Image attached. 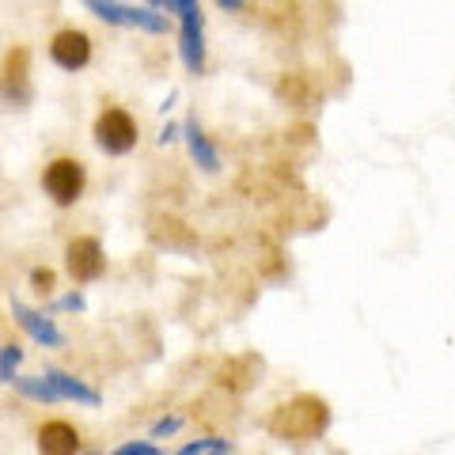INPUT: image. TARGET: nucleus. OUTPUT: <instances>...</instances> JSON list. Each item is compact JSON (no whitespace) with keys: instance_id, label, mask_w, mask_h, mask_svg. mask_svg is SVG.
<instances>
[{"instance_id":"obj_19","label":"nucleus","mask_w":455,"mask_h":455,"mask_svg":"<svg viewBox=\"0 0 455 455\" xmlns=\"http://www.w3.org/2000/svg\"><path fill=\"white\" fill-rule=\"evenodd\" d=\"M61 307H68V311H80V307H84V296H65Z\"/></svg>"},{"instance_id":"obj_6","label":"nucleus","mask_w":455,"mask_h":455,"mask_svg":"<svg viewBox=\"0 0 455 455\" xmlns=\"http://www.w3.org/2000/svg\"><path fill=\"white\" fill-rule=\"evenodd\" d=\"M65 266H68V277L80 281V284L99 281V277H103V269H107V259H103L99 239H92V235L73 239L68 251H65Z\"/></svg>"},{"instance_id":"obj_12","label":"nucleus","mask_w":455,"mask_h":455,"mask_svg":"<svg viewBox=\"0 0 455 455\" xmlns=\"http://www.w3.org/2000/svg\"><path fill=\"white\" fill-rule=\"evenodd\" d=\"M182 137H187V148L194 156V164L202 171H209V175H217V171H220V156H217V148L209 145V137L202 133V125L187 122V125H182Z\"/></svg>"},{"instance_id":"obj_4","label":"nucleus","mask_w":455,"mask_h":455,"mask_svg":"<svg viewBox=\"0 0 455 455\" xmlns=\"http://www.w3.org/2000/svg\"><path fill=\"white\" fill-rule=\"evenodd\" d=\"M42 187H46V194L53 197V205H76L84 187H88V171H84L80 160H68V156H61V160L46 164V175H42Z\"/></svg>"},{"instance_id":"obj_21","label":"nucleus","mask_w":455,"mask_h":455,"mask_svg":"<svg viewBox=\"0 0 455 455\" xmlns=\"http://www.w3.org/2000/svg\"><path fill=\"white\" fill-rule=\"evenodd\" d=\"M175 133H179V130H175V125H167V130L160 133V140H164V145H167V140H175Z\"/></svg>"},{"instance_id":"obj_2","label":"nucleus","mask_w":455,"mask_h":455,"mask_svg":"<svg viewBox=\"0 0 455 455\" xmlns=\"http://www.w3.org/2000/svg\"><path fill=\"white\" fill-rule=\"evenodd\" d=\"M179 50H182V65L197 76L205 68V16L197 0H182L179 4Z\"/></svg>"},{"instance_id":"obj_7","label":"nucleus","mask_w":455,"mask_h":455,"mask_svg":"<svg viewBox=\"0 0 455 455\" xmlns=\"http://www.w3.org/2000/svg\"><path fill=\"white\" fill-rule=\"evenodd\" d=\"M50 57L65 68V73H80V68L92 61V38L84 31H76V27L57 31L53 42H50Z\"/></svg>"},{"instance_id":"obj_1","label":"nucleus","mask_w":455,"mask_h":455,"mask_svg":"<svg viewBox=\"0 0 455 455\" xmlns=\"http://www.w3.org/2000/svg\"><path fill=\"white\" fill-rule=\"evenodd\" d=\"M326 425H331V406L319 395H296L274 410L269 433L277 440H315Z\"/></svg>"},{"instance_id":"obj_9","label":"nucleus","mask_w":455,"mask_h":455,"mask_svg":"<svg viewBox=\"0 0 455 455\" xmlns=\"http://www.w3.org/2000/svg\"><path fill=\"white\" fill-rule=\"evenodd\" d=\"M27 99V50H12L0 76V103H23Z\"/></svg>"},{"instance_id":"obj_5","label":"nucleus","mask_w":455,"mask_h":455,"mask_svg":"<svg viewBox=\"0 0 455 455\" xmlns=\"http://www.w3.org/2000/svg\"><path fill=\"white\" fill-rule=\"evenodd\" d=\"M84 8L114 27H140V31H148V35L167 31V16H160V12H152V8H130V4H118V0H84Z\"/></svg>"},{"instance_id":"obj_18","label":"nucleus","mask_w":455,"mask_h":455,"mask_svg":"<svg viewBox=\"0 0 455 455\" xmlns=\"http://www.w3.org/2000/svg\"><path fill=\"white\" fill-rule=\"evenodd\" d=\"M179 425H182V418H164V421H156L152 425V436L160 440V436H171V433H179Z\"/></svg>"},{"instance_id":"obj_20","label":"nucleus","mask_w":455,"mask_h":455,"mask_svg":"<svg viewBox=\"0 0 455 455\" xmlns=\"http://www.w3.org/2000/svg\"><path fill=\"white\" fill-rule=\"evenodd\" d=\"M217 4H220L224 12H239V8H243V0H217Z\"/></svg>"},{"instance_id":"obj_16","label":"nucleus","mask_w":455,"mask_h":455,"mask_svg":"<svg viewBox=\"0 0 455 455\" xmlns=\"http://www.w3.org/2000/svg\"><path fill=\"white\" fill-rule=\"evenodd\" d=\"M110 455H160V448H156L152 440H140V444H122L118 451H110Z\"/></svg>"},{"instance_id":"obj_15","label":"nucleus","mask_w":455,"mask_h":455,"mask_svg":"<svg viewBox=\"0 0 455 455\" xmlns=\"http://www.w3.org/2000/svg\"><path fill=\"white\" fill-rule=\"evenodd\" d=\"M20 361H23V349H20V346H4V349H0V383H12V379H16Z\"/></svg>"},{"instance_id":"obj_14","label":"nucleus","mask_w":455,"mask_h":455,"mask_svg":"<svg viewBox=\"0 0 455 455\" xmlns=\"http://www.w3.org/2000/svg\"><path fill=\"white\" fill-rule=\"evenodd\" d=\"M228 451H232V444H228V440L209 436V440H190V444L179 448L175 455H228Z\"/></svg>"},{"instance_id":"obj_3","label":"nucleus","mask_w":455,"mask_h":455,"mask_svg":"<svg viewBox=\"0 0 455 455\" xmlns=\"http://www.w3.org/2000/svg\"><path fill=\"white\" fill-rule=\"evenodd\" d=\"M95 145L103 148L107 156L133 152V145H137V122H133V114L122 110V107H107L95 118Z\"/></svg>"},{"instance_id":"obj_10","label":"nucleus","mask_w":455,"mask_h":455,"mask_svg":"<svg viewBox=\"0 0 455 455\" xmlns=\"http://www.w3.org/2000/svg\"><path fill=\"white\" fill-rule=\"evenodd\" d=\"M46 383L61 403H84V406H99V391H92L84 379L61 372V368H46Z\"/></svg>"},{"instance_id":"obj_17","label":"nucleus","mask_w":455,"mask_h":455,"mask_svg":"<svg viewBox=\"0 0 455 455\" xmlns=\"http://www.w3.org/2000/svg\"><path fill=\"white\" fill-rule=\"evenodd\" d=\"M31 284H35V292H50L53 289V269H35V274H31Z\"/></svg>"},{"instance_id":"obj_11","label":"nucleus","mask_w":455,"mask_h":455,"mask_svg":"<svg viewBox=\"0 0 455 455\" xmlns=\"http://www.w3.org/2000/svg\"><path fill=\"white\" fill-rule=\"evenodd\" d=\"M12 315H16V323H20L35 341H42V346H61V331H57V326H53L46 315H42V311L27 307V304H20V300H12Z\"/></svg>"},{"instance_id":"obj_8","label":"nucleus","mask_w":455,"mask_h":455,"mask_svg":"<svg viewBox=\"0 0 455 455\" xmlns=\"http://www.w3.org/2000/svg\"><path fill=\"white\" fill-rule=\"evenodd\" d=\"M80 433L68 421H46L38 425V455H76Z\"/></svg>"},{"instance_id":"obj_13","label":"nucleus","mask_w":455,"mask_h":455,"mask_svg":"<svg viewBox=\"0 0 455 455\" xmlns=\"http://www.w3.org/2000/svg\"><path fill=\"white\" fill-rule=\"evenodd\" d=\"M16 391H23L27 398H35V403H61V398L53 395V387L46 383V376H16Z\"/></svg>"}]
</instances>
